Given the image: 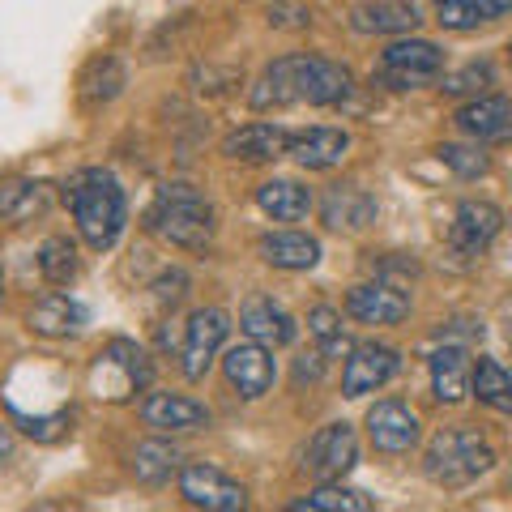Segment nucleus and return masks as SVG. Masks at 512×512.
<instances>
[{
    "label": "nucleus",
    "instance_id": "nucleus-6",
    "mask_svg": "<svg viewBox=\"0 0 512 512\" xmlns=\"http://www.w3.org/2000/svg\"><path fill=\"white\" fill-rule=\"evenodd\" d=\"M359 461V440H355V427L350 423H325L312 436L308 453H303V470L320 483H338L342 474L355 470Z\"/></svg>",
    "mask_w": 512,
    "mask_h": 512
},
{
    "label": "nucleus",
    "instance_id": "nucleus-32",
    "mask_svg": "<svg viewBox=\"0 0 512 512\" xmlns=\"http://www.w3.org/2000/svg\"><path fill=\"white\" fill-rule=\"evenodd\" d=\"M39 269H43V278L52 282V286H69L77 278V269H82V261H77V248L69 244V239L52 235L39 248Z\"/></svg>",
    "mask_w": 512,
    "mask_h": 512
},
{
    "label": "nucleus",
    "instance_id": "nucleus-33",
    "mask_svg": "<svg viewBox=\"0 0 512 512\" xmlns=\"http://www.w3.org/2000/svg\"><path fill=\"white\" fill-rule=\"evenodd\" d=\"M308 333L320 342V355L325 359H338L342 350H350V338H346V329H342V312L338 308H312L308 312Z\"/></svg>",
    "mask_w": 512,
    "mask_h": 512
},
{
    "label": "nucleus",
    "instance_id": "nucleus-13",
    "mask_svg": "<svg viewBox=\"0 0 512 512\" xmlns=\"http://www.w3.org/2000/svg\"><path fill=\"white\" fill-rule=\"evenodd\" d=\"M346 312L363 325H402L410 316V299L393 282H363L346 295Z\"/></svg>",
    "mask_w": 512,
    "mask_h": 512
},
{
    "label": "nucleus",
    "instance_id": "nucleus-31",
    "mask_svg": "<svg viewBox=\"0 0 512 512\" xmlns=\"http://www.w3.org/2000/svg\"><path fill=\"white\" fill-rule=\"evenodd\" d=\"M120 86H124V69H120V60H116V56L90 60V64H86V73H82V103H90V107L111 103V99L120 94Z\"/></svg>",
    "mask_w": 512,
    "mask_h": 512
},
{
    "label": "nucleus",
    "instance_id": "nucleus-22",
    "mask_svg": "<svg viewBox=\"0 0 512 512\" xmlns=\"http://www.w3.org/2000/svg\"><path fill=\"white\" fill-rule=\"evenodd\" d=\"M350 150V137L342 133V128H308V133H291V154L299 167H308V171H329V167H338L342 158Z\"/></svg>",
    "mask_w": 512,
    "mask_h": 512
},
{
    "label": "nucleus",
    "instance_id": "nucleus-27",
    "mask_svg": "<svg viewBox=\"0 0 512 512\" xmlns=\"http://www.w3.org/2000/svg\"><path fill=\"white\" fill-rule=\"evenodd\" d=\"M52 205V184L43 180H13L0 188V218L5 222H30L35 214H47Z\"/></svg>",
    "mask_w": 512,
    "mask_h": 512
},
{
    "label": "nucleus",
    "instance_id": "nucleus-43",
    "mask_svg": "<svg viewBox=\"0 0 512 512\" xmlns=\"http://www.w3.org/2000/svg\"><path fill=\"white\" fill-rule=\"evenodd\" d=\"M508 342H512V325H508Z\"/></svg>",
    "mask_w": 512,
    "mask_h": 512
},
{
    "label": "nucleus",
    "instance_id": "nucleus-12",
    "mask_svg": "<svg viewBox=\"0 0 512 512\" xmlns=\"http://www.w3.org/2000/svg\"><path fill=\"white\" fill-rule=\"evenodd\" d=\"M350 90H355V77H350L346 64L325 60V56H303V64H299V103L329 107V103H342Z\"/></svg>",
    "mask_w": 512,
    "mask_h": 512
},
{
    "label": "nucleus",
    "instance_id": "nucleus-2",
    "mask_svg": "<svg viewBox=\"0 0 512 512\" xmlns=\"http://www.w3.org/2000/svg\"><path fill=\"white\" fill-rule=\"evenodd\" d=\"M146 227L175 248H205L214 239V205L192 184H167L150 205Z\"/></svg>",
    "mask_w": 512,
    "mask_h": 512
},
{
    "label": "nucleus",
    "instance_id": "nucleus-28",
    "mask_svg": "<svg viewBox=\"0 0 512 512\" xmlns=\"http://www.w3.org/2000/svg\"><path fill=\"white\" fill-rule=\"evenodd\" d=\"M470 393H478V402H483V406L500 410V414H512V372H508L504 363H495V359H478Z\"/></svg>",
    "mask_w": 512,
    "mask_h": 512
},
{
    "label": "nucleus",
    "instance_id": "nucleus-10",
    "mask_svg": "<svg viewBox=\"0 0 512 512\" xmlns=\"http://www.w3.org/2000/svg\"><path fill=\"white\" fill-rule=\"evenodd\" d=\"M500 227H504V214L491 201H461L453 214V227H448V248L457 256H478L491 248Z\"/></svg>",
    "mask_w": 512,
    "mask_h": 512
},
{
    "label": "nucleus",
    "instance_id": "nucleus-16",
    "mask_svg": "<svg viewBox=\"0 0 512 512\" xmlns=\"http://www.w3.org/2000/svg\"><path fill=\"white\" fill-rule=\"evenodd\" d=\"M141 419L146 427L154 431H201L210 427V410L201 402H192V397H180V393H150L146 402H141Z\"/></svg>",
    "mask_w": 512,
    "mask_h": 512
},
{
    "label": "nucleus",
    "instance_id": "nucleus-20",
    "mask_svg": "<svg viewBox=\"0 0 512 512\" xmlns=\"http://www.w3.org/2000/svg\"><path fill=\"white\" fill-rule=\"evenodd\" d=\"M427 363H431V393H436V402H444V406L466 402V393L474 384V367H470L466 350L461 346H440Z\"/></svg>",
    "mask_w": 512,
    "mask_h": 512
},
{
    "label": "nucleus",
    "instance_id": "nucleus-30",
    "mask_svg": "<svg viewBox=\"0 0 512 512\" xmlns=\"http://www.w3.org/2000/svg\"><path fill=\"white\" fill-rule=\"evenodd\" d=\"M180 470V453L167 444V440H146V444H137V453H133V474H137V483H167V478Z\"/></svg>",
    "mask_w": 512,
    "mask_h": 512
},
{
    "label": "nucleus",
    "instance_id": "nucleus-24",
    "mask_svg": "<svg viewBox=\"0 0 512 512\" xmlns=\"http://www.w3.org/2000/svg\"><path fill=\"white\" fill-rule=\"evenodd\" d=\"M299 64L303 56H282L256 77L252 86V107L256 111H274V107H291L299 103Z\"/></svg>",
    "mask_w": 512,
    "mask_h": 512
},
{
    "label": "nucleus",
    "instance_id": "nucleus-21",
    "mask_svg": "<svg viewBox=\"0 0 512 512\" xmlns=\"http://www.w3.org/2000/svg\"><path fill=\"white\" fill-rule=\"evenodd\" d=\"M350 26L359 35H410L419 26V9L410 0H363L350 13Z\"/></svg>",
    "mask_w": 512,
    "mask_h": 512
},
{
    "label": "nucleus",
    "instance_id": "nucleus-1",
    "mask_svg": "<svg viewBox=\"0 0 512 512\" xmlns=\"http://www.w3.org/2000/svg\"><path fill=\"white\" fill-rule=\"evenodd\" d=\"M64 201H69L77 231H82V239L94 252H107L120 239L124 222H128V201L111 171H103V167L77 171L69 188H64Z\"/></svg>",
    "mask_w": 512,
    "mask_h": 512
},
{
    "label": "nucleus",
    "instance_id": "nucleus-34",
    "mask_svg": "<svg viewBox=\"0 0 512 512\" xmlns=\"http://www.w3.org/2000/svg\"><path fill=\"white\" fill-rule=\"evenodd\" d=\"M440 163L453 167L461 180H478V175H487V154L474 150V146H440Z\"/></svg>",
    "mask_w": 512,
    "mask_h": 512
},
{
    "label": "nucleus",
    "instance_id": "nucleus-18",
    "mask_svg": "<svg viewBox=\"0 0 512 512\" xmlns=\"http://www.w3.org/2000/svg\"><path fill=\"white\" fill-rule=\"evenodd\" d=\"M320 218H325L329 231H363L376 222V197L355 184H338L320 201Z\"/></svg>",
    "mask_w": 512,
    "mask_h": 512
},
{
    "label": "nucleus",
    "instance_id": "nucleus-7",
    "mask_svg": "<svg viewBox=\"0 0 512 512\" xmlns=\"http://www.w3.org/2000/svg\"><path fill=\"white\" fill-rule=\"evenodd\" d=\"M227 333H231V316L222 312V308H201V312L188 316V325H184V350H180V359H184L180 367H184L188 380H205L214 355L222 350V342H227Z\"/></svg>",
    "mask_w": 512,
    "mask_h": 512
},
{
    "label": "nucleus",
    "instance_id": "nucleus-44",
    "mask_svg": "<svg viewBox=\"0 0 512 512\" xmlns=\"http://www.w3.org/2000/svg\"><path fill=\"white\" fill-rule=\"evenodd\" d=\"M0 291H5V278H0Z\"/></svg>",
    "mask_w": 512,
    "mask_h": 512
},
{
    "label": "nucleus",
    "instance_id": "nucleus-41",
    "mask_svg": "<svg viewBox=\"0 0 512 512\" xmlns=\"http://www.w3.org/2000/svg\"><path fill=\"white\" fill-rule=\"evenodd\" d=\"M478 13H483V22H495L504 13H512V0H478Z\"/></svg>",
    "mask_w": 512,
    "mask_h": 512
},
{
    "label": "nucleus",
    "instance_id": "nucleus-19",
    "mask_svg": "<svg viewBox=\"0 0 512 512\" xmlns=\"http://www.w3.org/2000/svg\"><path fill=\"white\" fill-rule=\"evenodd\" d=\"M457 128L474 141H504L512 137V103L500 94H478L474 103L457 111Z\"/></svg>",
    "mask_w": 512,
    "mask_h": 512
},
{
    "label": "nucleus",
    "instance_id": "nucleus-14",
    "mask_svg": "<svg viewBox=\"0 0 512 512\" xmlns=\"http://www.w3.org/2000/svg\"><path fill=\"white\" fill-rule=\"evenodd\" d=\"M367 436L380 453H406L419 444V414L402 402H376L367 410Z\"/></svg>",
    "mask_w": 512,
    "mask_h": 512
},
{
    "label": "nucleus",
    "instance_id": "nucleus-9",
    "mask_svg": "<svg viewBox=\"0 0 512 512\" xmlns=\"http://www.w3.org/2000/svg\"><path fill=\"white\" fill-rule=\"evenodd\" d=\"M222 372H227V384L244 397V402H256V397H265L269 389H274L278 367H274V359H269V346L248 338V342H239L222 355Z\"/></svg>",
    "mask_w": 512,
    "mask_h": 512
},
{
    "label": "nucleus",
    "instance_id": "nucleus-25",
    "mask_svg": "<svg viewBox=\"0 0 512 512\" xmlns=\"http://www.w3.org/2000/svg\"><path fill=\"white\" fill-rule=\"evenodd\" d=\"M261 256L274 269H291V274H299V269H312L320 261V244L303 231H278V235L261 239Z\"/></svg>",
    "mask_w": 512,
    "mask_h": 512
},
{
    "label": "nucleus",
    "instance_id": "nucleus-26",
    "mask_svg": "<svg viewBox=\"0 0 512 512\" xmlns=\"http://www.w3.org/2000/svg\"><path fill=\"white\" fill-rule=\"evenodd\" d=\"M256 205L278 222H299V218L312 214V192L295 180H269V184L256 188Z\"/></svg>",
    "mask_w": 512,
    "mask_h": 512
},
{
    "label": "nucleus",
    "instance_id": "nucleus-15",
    "mask_svg": "<svg viewBox=\"0 0 512 512\" xmlns=\"http://www.w3.org/2000/svg\"><path fill=\"white\" fill-rule=\"evenodd\" d=\"M239 329H244L252 342L269 346V350L295 342V320H291V312H286L282 303H274L269 295H252L244 308H239Z\"/></svg>",
    "mask_w": 512,
    "mask_h": 512
},
{
    "label": "nucleus",
    "instance_id": "nucleus-37",
    "mask_svg": "<svg viewBox=\"0 0 512 512\" xmlns=\"http://www.w3.org/2000/svg\"><path fill=\"white\" fill-rule=\"evenodd\" d=\"M18 423H22L26 436H35V440H60L64 431H69L73 414L69 410H56V414H47V419H22V414H18Z\"/></svg>",
    "mask_w": 512,
    "mask_h": 512
},
{
    "label": "nucleus",
    "instance_id": "nucleus-4",
    "mask_svg": "<svg viewBox=\"0 0 512 512\" xmlns=\"http://www.w3.org/2000/svg\"><path fill=\"white\" fill-rule=\"evenodd\" d=\"M90 384L94 393L107 397V402H124V397L141 393L150 384V359L146 350L128 338H116L99 350V359L90 367Z\"/></svg>",
    "mask_w": 512,
    "mask_h": 512
},
{
    "label": "nucleus",
    "instance_id": "nucleus-17",
    "mask_svg": "<svg viewBox=\"0 0 512 512\" xmlns=\"http://www.w3.org/2000/svg\"><path fill=\"white\" fill-rule=\"evenodd\" d=\"M286 150H291V133L278 124H244L222 141V154L235 163H274Z\"/></svg>",
    "mask_w": 512,
    "mask_h": 512
},
{
    "label": "nucleus",
    "instance_id": "nucleus-40",
    "mask_svg": "<svg viewBox=\"0 0 512 512\" xmlns=\"http://www.w3.org/2000/svg\"><path fill=\"white\" fill-rule=\"evenodd\" d=\"M320 372H325V355H320V350H316V355H303L299 363H295V380L303 384V380H320Z\"/></svg>",
    "mask_w": 512,
    "mask_h": 512
},
{
    "label": "nucleus",
    "instance_id": "nucleus-29",
    "mask_svg": "<svg viewBox=\"0 0 512 512\" xmlns=\"http://www.w3.org/2000/svg\"><path fill=\"white\" fill-rule=\"evenodd\" d=\"M372 504L376 500L363 495V491H350V487H338V483H320L316 491H308L291 508L295 512H372Z\"/></svg>",
    "mask_w": 512,
    "mask_h": 512
},
{
    "label": "nucleus",
    "instance_id": "nucleus-3",
    "mask_svg": "<svg viewBox=\"0 0 512 512\" xmlns=\"http://www.w3.org/2000/svg\"><path fill=\"white\" fill-rule=\"evenodd\" d=\"M495 466L491 444L470 427H448L427 444L423 470L436 487H470L474 478H483Z\"/></svg>",
    "mask_w": 512,
    "mask_h": 512
},
{
    "label": "nucleus",
    "instance_id": "nucleus-11",
    "mask_svg": "<svg viewBox=\"0 0 512 512\" xmlns=\"http://www.w3.org/2000/svg\"><path fill=\"white\" fill-rule=\"evenodd\" d=\"M397 367H402V359H397L393 346H376V342L355 346L346 359V372H342V393L346 397L376 393L397 376Z\"/></svg>",
    "mask_w": 512,
    "mask_h": 512
},
{
    "label": "nucleus",
    "instance_id": "nucleus-36",
    "mask_svg": "<svg viewBox=\"0 0 512 512\" xmlns=\"http://www.w3.org/2000/svg\"><path fill=\"white\" fill-rule=\"evenodd\" d=\"M491 64H466L461 73H453V77H444V94H483L487 86H491Z\"/></svg>",
    "mask_w": 512,
    "mask_h": 512
},
{
    "label": "nucleus",
    "instance_id": "nucleus-8",
    "mask_svg": "<svg viewBox=\"0 0 512 512\" xmlns=\"http://www.w3.org/2000/svg\"><path fill=\"white\" fill-rule=\"evenodd\" d=\"M180 495L192 508H205V512H239L248 508V491L235 483L231 474H222L218 466H184L180 470Z\"/></svg>",
    "mask_w": 512,
    "mask_h": 512
},
{
    "label": "nucleus",
    "instance_id": "nucleus-39",
    "mask_svg": "<svg viewBox=\"0 0 512 512\" xmlns=\"http://www.w3.org/2000/svg\"><path fill=\"white\" fill-rule=\"evenodd\" d=\"M312 18L303 9H291V5H274L269 9V26H291V30H303Z\"/></svg>",
    "mask_w": 512,
    "mask_h": 512
},
{
    "label": "nucleus",
    "instance_id": "nucleus-38",
    "mask_svg": "<svg viewBox=\"0 0 512 512\" xmlns=\"http://www.w3.org/2000/svg\"><path fill=\"white\" fill-rule=\"evenodd\" d=\"M184 295H188V274H184V269H171V274H163L154 282V299L163 303V308H175Z\"/></svg>",
    "mask_w": 512,
    "mask_h": 512
},
{
    "label": "nucleus",
    "instance_id": "nucleus-42",
    "mask_svg": "<svg viewBox=\"0 0 512 512\" xmlns=\"http://www.w3.org/2000/svg\"><path fill=\"white\" fill-rule=\"evenodd\" d=\"M13 457V436H9V427H0V466Z\"/></svg>",
    "mask_w": 512,
    "mask_h": 512
},
{
    "label": "nucleus",
    "instance_id": "nucleus-35",
    "mask_svg": "<svg viewBox=\"0 0 512 512\" xmlns=\"http://www.w3.org/2000/svg\"><path fill=\"white\" fill-rule=\"evenodd\" d=\"M440 13V26L448 30H474L483 22V13H478V0H431Z\"/></svg>",
    "mask_w": 512,
    "mask_h": 512
},
{
    "label": "nucleus",
    "instance_id": "nucleus-23",
    "mask_svg": "<svg viewBox=\"0 0 512 512\" xmlns=\"http://www.w3.org/2000/svg\"><path fill=\"white\" fill-rule=\"evenodd\" d=\"M86 320H90V312L77 299H69V295H47V299H39L35 308H30L26 325L35 329L39 338H73V333H82Z\"/></svg>",
    "mask_w": 512,
    "mask_h": 512
},
{
    "label": "nucleus",
    "instance_id": "nucleus-5",
    "mask_svg": "<svg viewBox=\"0 0 512 512\" xmlns=\"http://www.w3.org/2000/svg\"><path fill=\"white\" fill-rule=\"evenodd\" d=\"M440 69H444V52L431 39H397L384 47L376 82L393 90H414V86L436 82Z\"/></svg>",
    "mask_w": 512,
    "mask_h": 512
}]
</instances>
